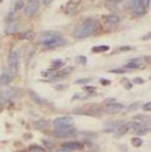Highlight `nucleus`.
Here are the masks:
<instances>
[{"label":"nucleus","instance_id":"1","mask_svg":"<svg viewBox=\"0 0 151 152\" xmlns=\"http://www.w3.org/2000/svg\"><path fill=\"white\" fill-rule=\"evenodd\" d=\"M99 29V23L97 20L94 18H86L84 20L80 26L74 30L73 37L76 39H85V38L92 35L94 33H97V30Z\"/></svg>","mask_w":151,"mask_h":152},{"label":"nucleus","instance_id":"2","mask_svg":"<svg viewBox=\"0 0 151 152\" xmlns=\"http://www.w3.org/2000/svg\"><path fill=\"white\" fill-rule=\"evenodd\" d=\"M40 43L43 44V47L48 48H56V47H61L67 44V40L64 38H61L59 33H52V34H43V38L40 40Z\"/></svg>","mask_w":151,"mask_h":152},{"label":"nucleus","instance_id":"3","mask_svg":"<svg viewBox=\"0 0 151 152\" xmlns=\"http://www.w3.org/2000/svg\"><path fill=\"white\" fill-rule=\"evenodd\" d=\"M8 66L13 72H17L20 69V53L17 50H11L8 53Z\"/></svg>","mask_w":151,"mask_h":152},{"label":"nucleus","instance_id":"4","mask_svg":"<svg viewBox=\"0 0 151 152\" xmlns=\"http://www.w3.org/2000/svg\"><path fill=\"white\" fill-rule=\"evenodd\" d=\"M77 133V129L73 126H67V127H56L54 130V135L59 138H65V137H72Z\"/></svg>","mask_w":151,"mask_h":152},{"label":"nucleus","instance_id":"5","mask_svg":"<svg viewBox=\"0 0 151 152\" xmlns=\"http://www.w3.org/2000/svg\"><path fill=\"white\" fill-rule=\"evenodd\" d=\"M38 9H39V1L38 0H29L25 9H23V12H25V16L32 17L38 12Z\"/></svg>","mask_w":151,"mask_h":152},{"label":"nucleus","instance_id":"6","mask_svg":"<svg viewBox=\"0 0 151 152\" xmlns=\"http://www.w3.org/2000/svg\"><path fill=\"white\" fill-rule=\"evenodd\" d=\"M54 126L55 127H67V126H73V120L68 116H63V117H57L54 120Z\"/></svg>","mask_w":151,"mask_h":152},{"label":"nucleus","instance_id":"7","mask_svg":"<svg viewBox=\"0 0 151 152\" xmlns=\"http://www.w3.org/2000/svg\"><path fill=\"white\" fill-rule=\"evenodd\" d=\"M15 78V72L12 69H5L1 74H0V85H8L11 83V81Z\"/></svg>","mask_w":151,"mask_h":152},{"label":"nucleus","instance_id":"8","mask_svg":"<svg viewBox=\"0 0 151 152\" xmlns=\"http://www.w3.org/2000/svg\"><path fill=\"white\" fill-rule=\"evenodd\" d=\"M124 108H125V107L122 104L113 102V103H109V104H107V107H106V112L109 113V115H116V113L121 112Z\"/></svg>","mask_w":151,"mask_h":152},{"label":"nucleus","instance_id":"9","mask_svg":"<svg viewBox=\"0 0 151 152\" xmlns=\"http://www.w3.org/2000/svg\"><path fill=\"white\" fill-rule=\"evenodd\" d=\"M17 30H18V21L17 20H12L8 22V25L5 27V34L7 35H13Z\"/></svg>","mask_w":151,"mask_h":152},{"label":"nucleus","instance_id":"10","mask_svg":"<svg viewBox=\"0 0 151 152\" xmlns=\"http://www.w3.org/2000/svg\"><path fill=\"white\" fill-rule=\"evenodd\" d=\"M33 126H34V129H37V130H47V129H50V122L47 120L40 118V120L34 121Z\"/></svg>","mask_w":151,"mask_h":152},{"label":"nucleus","instance_id":"11","mask_svg":"<svg viewBox=\"0 0 151 152\" xmlns=\"http://www.w3.org/2000/svg\"><path fill=\"white\" fill-rule=\"evenodd\" d=\"M61 148H64V150H68V151L81 150V148H82V144L78 143V142H64V143L61 144Z\"/></svg>","mask_w":151,"mask_h":152},{"label":"nucleus","instance_id":"12","mask_svg":"<svg viewBox=\"0 0 151 152\" xmlns=\"http://www.w3.org/2000/svg\"><path fill=\"white\" fill-rule=\"evenodd\" d=\"M120 126H122V122H109L107 125H104L103 131H104V133H112V131L117 130Z\"/></svg>","mask_w":151,"mask_h":152},{"label":"nucleus","instance_id":"13","mask_svg":"<svg viewBox=\"0 0 151 152\" xmlns=\"http://www.w3.org/2000/svg\"><path fill=\"white\" fill-rule=\"evenodd\" d=\"M132 13L134 16H142L145 15V7L143 5H137V7H132Z\"/></svg>","mask_w":151,"mask_h":152},{"label":"nucleus","instance_id":"14","mask_svg":"<svg viewBox=\"0 0 151 152\" xmlns=\"http://www.w3.org/2000/svg\"><path fill=\"white\" fill-rule=\"evenodd\" d=\"M106 21H107L108 25H117L120 21V17L117 15H109V16H107Z\"/></svg>","mask_w":151,"mask_h":152},{"label":"nucleus","instance_id":"15","mask_svg":"<svg viewBox=\"0 0 151 152\" xmlns=\"http://www.w3.org/2000/svg\"><path fill=\"white\" fill-rule=\"evenodd\" d=\"M34 37H35V33H34L33 30H26V31L21 33V35H20V38H21V39H27V40L33 39Z\"/></svg>","mask_w":151,"mask_h":152},{"label":"nucleus","instance_id":"16","mask_svg":"<svg viewBox=\"0 0 151 152\" xmlns=\"http://www.w3.org/2000/svg\"><path fill=\"white\" fill-rule=\"evenodd\" d=\"M126 69H138V68H142V65L139 63H136V61H129L128 64L125 65Z\"/></svg>","mask_w":151,"mask_h":152},{"label":"nucleus","instance_id":"17","mask_svg":"<svg viewBox=\"0 0 151 152\" xmlns=\"http://www.w3.org/2000/svg\"><path fill=\"white\" fill-rule=\"evenodd\" d=\"M142 143H143V140L141 139L139 137L138 138H137V137L132 138V146L133 147H141V146H142Z\"/></svg>","mask_w":151,"mask_h":152},{"label":"nucleus","instance_id":"18","mask_svg":"<svg viewBox=\"0 0 151 152\" xmlns=\"http://www.w3.org/2000/svg\"><path fill=\"white\" fill-rule=\"evenodd\" d=\"M138 108H142L141 102H134V103H132V104L128 107V110H137Z\"/></svg>","mask_w":151,"mask_h":152},{"label":"nucleus","instance_id":"19","mask_svg":"<svg viewBox=\"0 0 151 152\" xmlns=\"http://www.w3.org/2000/svg\"><path fill=\"white\" fill-rule=\"evenodd\" d=\"M106 7H107L108 9H111V11H115V9L119 8V4L116 1H107L106 3Z\"/></svg>","mask_w":151,"mask_h":152},{"label":"nucleus","instance_id":"20","mask_svg":"<svg viewBox=\"0 0 151 152\" xmlns=\"http://www.w3.org/2000/svg\"><path fill=\"white\" fill-rule=\"evenodd\" d=\"M109 46H99V47H94L92 48V52H104V51H108Z\"/></svg>","mask_w":151,"mask_h":152},{"label":"nucleus","instance_id":"21","mask_svg":"<svg viewBox=\"0 0 151 152\" xmlns=\"http://www.w3.org/2000/svg\"><path fill=\"white\" fill-rule=\"evenodd\" d=\"M81 3V0H69L68 1V8H76V7H78Z\"/></svg>","mask_w":151,"mask_h":152},{"label":"nucleus","instance_id":"22","mask_svg":"<svg viewBox=\"0 0 151 152\" xmlns=\"http://www.w3.org/2000/svg\"><path fill=\"white\" fill-rule=\"evenodd\" d=\"M29 152H46V150L40 146H32L29 148Z\"/></svg>","mask_w":151,"mask_h":152},{"label":"nucleus","instance_id":"23","mask_svg":"<svg viewBox=\"0 0 151 152\" xmlns=\"http://www.w3.org/2000/svg\"><path fill=\"white\" fill-rule=\"evenodd\" d=\"M43 143H44V146H46V148H48V150H52V148L55 147L54 142H51L48 139H43Z\"/></svg>","mask_w":151,"mask_h":152},{"label":"nucleus","instance_id":"24","mask_svg":"<svg viewBox=\"0 0 151 152\" xmlns=\"http://www.w3.org/2000/svg\"><path fill=\"white\" fill-rule=\"evenodd\" d=\"M52 65H54L55 69H59L61 66H64V61L63 60H55V61H52Z\"/></svg>","mask_w":151,"mask_h":152},{"label":"nucleus","instance_id":"25","mask_svg":"<svg viewBox=\"0 0 151 152\" xmlns=\"http://www.w3.org/2000/svg\"><path fill=\"white\" fill-rule=\"evenodd\" d=\"M32 96H33V100H35L38 104H44V100L40 99V96H38L37 94H34V92H32Z\"/></svg>","mask_w":151,"mask_h":152},{"label":"nucleus","instance_id":"26","mask_svg":"<svg viewBox=\"0 0 151 152\" xmlns=\"http://www.w3.org/2000/svg\"><path fill=\"white\" fill-rule=\"evenodd\" d=\"M137 5H143V0H130V8Z\"/></svg>","mask_w":151,"mask_h":152},{"label":"nucleus","instance_id":"27","mask_svg":"<svg viewBox=\"0 0 151 152\" xmlns=\"http://www.w3.org/2000/svg\"><path fill=\"white\" fill-rule=\"evenodd\" d=\"M91 81V78H85V79H77L76 81V83L77 85H82V83H89V82Z\"/></svg>","mask_w":151,"mask_h":152},{"label":"nucleus","instance_id":"28","mask_svg":"<svg viewBox=\"0 0 151 152\" xmlns=\"http://www.w3.org/2000/svg\"><path fill=\"white\" fill-rule=\"evenodd\" d=\"M142 109L145 110V112H150L151 110V102L150 103H146V104L142 105Z\"/></svg>","mask_w":151,"mask_h":152},{"label":"nucleus","instance_id":"29","mask_svg":"<svg viewBox=\"0 0 151 152\" xmlns=\"http://www.w3.org/2000/svg\"><path fill=\"white\" fill-rule=\"evenodd\" d=\"M77 61H78L80 64H86L87 58H86V56H78V57H77Z\"/></svg>","mask_w":151,"mask_h":152},{"label":"nucleus","instance_id":"30","mask_svg":"<svg viewBox=\"0 0 151 152\" xmlns=\"http://www.w3.org/2000/svg\"><path fill=\"white\" fill-rule=\"evenodd\" d=\"M122 83H124V86H125V88H126V90H130V88L133 87L132 83H130L129 81H126V79H122Z\"/></svg>","mask_w":151,"mask_h":152},{"label":"nucleus","instance_id":"31","mask_svg":"<svg viewBox=\"0 0 151 152\" xmlns=\"http://www.w3.org/2000/svg\"><path fill=\"white\" fill-rule=\"evenodd\" d=\"M111 73H116V74H122L125 73V69H112Z\"/></svg>","mask_w":151,"mask_h":152},{"label":"nucleus","instance_id":"32","mask_svg":"<svg viewBox=\"0 0 151 152\" xmlns=\"http://www.w3.org/2000/svg\"><path fill=\"white\" fill-rule=\"evenodd\" d=\"M84 90H85V91H89V92H94L95 87H92V86H85Z\"/></svg>","mask_w":151,"mask_h":152},{"label":"nucleus","instance_id":"33","mask_svg":"<svg viewBox=\"0 0 151 152\" xmlns=\"http://www.w3.org/2000/svg\"><path fill=\"white\" fill-rule=\"evenodd\" d=\"M100 83L103 86H108V85H111V81H108V79H100Z\"/></svg>","mask_w":151,"mask_h":152},{"label":"nucleus","instance_id":"34","mask_svg":"<svg viewBox=\"0 0 151 152\" xmlns=\"http://www.w3.org/2000/svg\"><path fill=\"white\" fill-rule=\"evenodd\" d=\"M134 83H143V79L142 78H136L134 79Z\"/></svg>","mask_w":151,"mask_h":152},{"label":"nucleus","instance_id":"35","mask_svg":"<svg viewBox=\"0 0 151 152\" xmlns=\"http://www.w3.org/2000/svg\"><path fill=\"white\" fill-rule=\"evenodd\" d=\"M77 99H81V94H76L73 98H72V100H77Z\"/></svg>","mask_w":151,"mask_h":152},{"label":"nucleus","instance_id":"36","mask_svg":"<svg viewBox=\"0 0 151 152\" xmlns=\"http://www.w3.org/2000/svg\"><path fill=\"white\" fill-rule=\"evenodd\" d=\"M52 1H54V0H43V3H44V4H46V5H50Z\"/></svg>","mask_w":151,"mask_h":152},{"label":"nucleus","instance_id":"37","mask_svg":"<svg viewBox=\"0 0 151 152\" xmlns=\"http://www.w3.org/2000/svg\"><path fill=\"white\" fill-rule=\"evenodd\" d=\"M120 50H121V51H129V50H132V48H130V47H121Z\"/></svg>","mask_w":151,"mask_h":152},{"label":"nucleus","instance_id":"38","mask_svg":"<svg viewBox=\"0 0 151 152\" xmlns=\"http://www.w3.org/2000/svg\"><path fill=\"white\" fill-rule=\"evenodd\" d=\"M57 152H73V151H68V150H64V148H63V150H59Z\"/></svg>","mask_w":151,"mask_h":152},{"label":"nucleus","instance_id":"39","mask_svg":"<svg viewBox=\"0 0 151 152\" xmlns=\"http://www.w3.org/2000/svg\"><path fill=\"white\" fill-rule=\"evenodd\" d=\"M147 38H151V33H149V34H147V37H143L142 39H147Z\"/></svg>","mask_w":151,"mask_h":152},{"label":"nucleus","instance_id":"40","mask_svg":"<svg viewBox=\"0 0 151 152\" xmlns=\"http://www.w3.org/2000/svg\"><path fill=\"white\" fill-rule=\"evenodd\" d=\"M0 3H1V0H0Z\"/></svg>","mask_w":151,"mask_h":152}]
</instances>
